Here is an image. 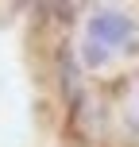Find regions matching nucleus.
<instances>
[{
	"label": "nucleus",
	"instance_id": "obj_1",
	"mask_svg": "<svg viewBox=\"0 0 139 147\" xmlns=\"http://www.w3.org/2000/svg\"><path fill=\"white\" fill-rule=\"evenodd\" d=\"M89 39L101 43L104 51H108V47H128L135 39V23H132V16L116 12V8H97L93 20H89Z\"/></svg>",
	"mask_w": 139,
	"mask_h": 147
},
{
	"label": "nucleus",
	"instance_id": "obj_2",
	"mask_svg": "<svg viewBox=\"0 0 139 147\" xmlns=\"http://www.w3.org/2000/svg\"><path fill=\"white\" fill-rule=\"evenodd\" d=\"M124 124L139 136V78H132L124 85Z\"/></svg>",
	"mask_w": 139,
	"mask_h": 147
},
{
	"label": "nucleus",
	"instance_id": "obj_3",
	"mask_svg": "<svg viewBox=\"0 0 139 147\" xmlns=\"http://www.w3.org/2000/svg\"><path fill=\"white\" fill-rule=\"evenodd\" d=\"M62 93H66L70 105L81 101V78H77V66H73L70 54H62Z\"/></svg>",
	"mask_w": 139,
	"mask_h": 147
},
{
	"label": "nucleus",
	"instance_id": "obj_4",
	"mask_svg": "<svg viewBox=\"0 0 139 147\" xmlns=\"http://www.w3.org/2000/svg\"><path fill=\"white\" fill-rule=\"evenodd\" d=\"M104 58H108V51L93 39H85V66H104Z\"/></svg>",
	"mask_w": 139,
	"mask_h": 147
}]
</instances>
